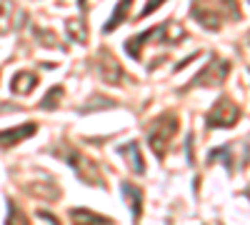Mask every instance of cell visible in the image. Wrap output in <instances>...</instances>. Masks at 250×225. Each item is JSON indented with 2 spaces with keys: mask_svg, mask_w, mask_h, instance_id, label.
<instances>
[{
  "mask_svg": "<svg viewBox=\"0 0 250 225\" xmlns=\"http://www.w3.org/2000/svg\"><path fill=\"white\" fill-rule=\"evenodd\" d=\"M62 98V88L55 85L53 90H48V95L43 98V103H40V108H58V100Z\"/></svg>",
  "mask_w": 250,
  "mask_h": 225,
  "instance_id": "4fadbf2b",
  "label": "cell"
},
{
  "mask_svg": "<svg viewBox=\"0 0 250 225\" xmlns=\"http://www.w3.org/2000/svg\"><path fill=\"white\" fill-rule=\"evenodd\" d=\"M170 28V23H163V25H158V28H153V30H143L140 35H135V38H130V40H125V50H128V55H133L135 60L140 58V45L143 43H155V40H165V30Z\"/></svg>",
  "mask_w": 250,
  "mask_h": 225,
  "instance_id": "277c9868",
  "label": "cell"
},
{
  "mask_svg": "<svg viewBox=\"0 0 250 225\" xmlns=\"http://www.w3.org/2000/svg\"><path fill=\"white\" fill-rule=\"evenodd\" d=\"M165 3V0H148V5L143 8V13H138V18H145V15H150V13H155L160 5Z\"/></svg>",
  "mask_w": 250,
  "mask_h": 225,
  "instance_id": "5bb4252c",
  "label": "cell"
},
{
  "mask_svg": "<svg viewBox=\"0 0 250 225\" xmlns=\"http://www.w3.org/2000/svg\"><path fill=\"white\" fill-rule=\"evenodd\" d=\"M120 153L128 158V163H130V170L133 173H138V175H143L145 173V163H143V155H140V150H138V143H128V145H123L120 148Z\"/></svg>",
  "mask_w": 250,
  "mask_h": 225,
  "instance_id": "30bf717a",
  "label": "cell"
},
{
  "mask_svg": "<svg viewBox=\"0 0 250 225\" xmlns=\"http://www.w3.org/2000/svg\"><path fill=\"white\" fill-rule=\"evenodd\" d=\"M175 130H178V118L173 113L158 115L148 125V143H150V148L158 158H163L165 153H168V145L175 138Z\"/></svg>",
  "mask_w": 250,
  "mask_h": 225,
  "instance_id": "6da1fadb",
  "label": "cell"
},
{
  "mask_svg": "<svg viewBox=\"0 0 250 225\" xmlns=\"http://www.w3.org/2000/svg\"><path fill=\"white\" fill-rule=\"evenodd\" d=\"M68 163L78 170V175L83 178V180H88V183H93V185H100V175H98V170H95V165L88 160V158H83L78 150H70V155H68Z\"/></svg>",
  "mask_w": 250,
  "mask_h": 225,
  "instance_id": "5b68a950",
  "label": "cell"
},
{
  "mask_svg": "<svg viewBox=\"0 0 250 225\" xmlns=\"http://www.w3.org/2000/svg\"><path fill=\"white\" fill-rule=\"evenodd\" d=\"M70 218H73L75 225H110L108 218H103V215H98L93 210H80V208L70 210Z\"/></svg>",
  "mask_w": 250,
  "mask_h": 225,
  "instance_id": "9c48e42d",
  "label": "cell"
},
{
  "mask_svg": "<svg viewBox=\"0 0 250 225\" xmlns=\"http://www.w3.org/2000/svg\"><path fill=\"white\" fill-rule=\"evenodd\" d=\"M130 5H133V0H120V3L115 5V10H113V18L105 23V28H103V30H105V33L115 30V28L123 23V20L128 18V8H130Z\"/></svg>",
  "mask_w": 250,
  "mask_h": 225,
  "instance_id": "8fae6325",
  "label": "cell"
},
{
  "mask_svg": "<svg viewBox=\"0 0 250 225\" xmlns=\"http://www.w3.org/2000/svg\"><path fill=\"white\" fill-rule=\"evenodd\" d=\"M5 225H30V220H28V215L23 210H18L13 203H10V215H8Z\"/></svg>",
  "mask_w": 250,
  "mask_h": 225,
  "instance_id": "7c38bea8",
  "label": "cell"
},
{
  "mask_svg": "<svg viewBox=\"0 0 250 225\" xmlns=\"http://www.w3.org/2000/svg\"><path fill=\"white\" fill-rule=\"evenodd\" d=\"M228 73H230V63H225V60H218L215 58L210 65H205L193 78L190 85H218V83H223V80L228 78Z\"/></svg>",
  "mask_w": 250,
  "mask_h": 225,
  "instance_id": "3957f363",
  "label": "cell"
},
{
  "mask_svg": "<svg viewBox=\"0 0 250 225\" xmlns=\"http://www.w3.org/2000/svg\"><path fill=\"white\" fill-rule=\"evenodd\" d=\"M238 118H240L238 105L230 103L228 98H220L213 105L210 115H208V128H230V125L238 123Z\"/></svg>",
  "mask_w": 250,
  "mask_h": 225,
  "instance_id": "7a4b0ae2",
  "label": "cell"
},
{
  "mask_svg": "<svg viewBox=\"0 0 250 225\" xmlns=\"http://www.w3.org/2000/svg\"><path fill=\"white\" fill-rule=\"evenodd\" d=\"M35 85H38V75H35V73H28V70L15 73V78L10 80V90H13L15 95H28Z\"/></svg>",
  "mask_w": 250,
  "mask_h": 225,
  "instance_id": "52a82bcc",
  "label": "cell"
},
{
  "mask_svg": "<svg viewBox=\"0 0 250 225\" xmlns=\"http://www.w3.org/2000/svg\"><path fill=\"white\" fill-rule=\"evenodd\" d=\"M38 130L35 123H25V125H18V128H10V130H0V148H10V145H18L20 140L25 138H33Z\"/></svg>",
  "mask_w": 250,
  "mask_h": 225,
  "instance_id": "8992f818",
  "label": "cell"
},
{
  "mask_svg": "<svg viewBox=\"0 0 250 225\" xmlns=\"http://www.w3.org/2000/svg\"><path fill=\"white\" fill-rule=\"evenodd\" d=\"M123 193H125V200H128V205L135 215V220L143 215V190L130 185V183H123Z\"/></svg>",
  "mask_w": 250,
  "mask_h": 225,
  "instance_id": "ba28073f",
  "label": "cell"
}]
</instances>
